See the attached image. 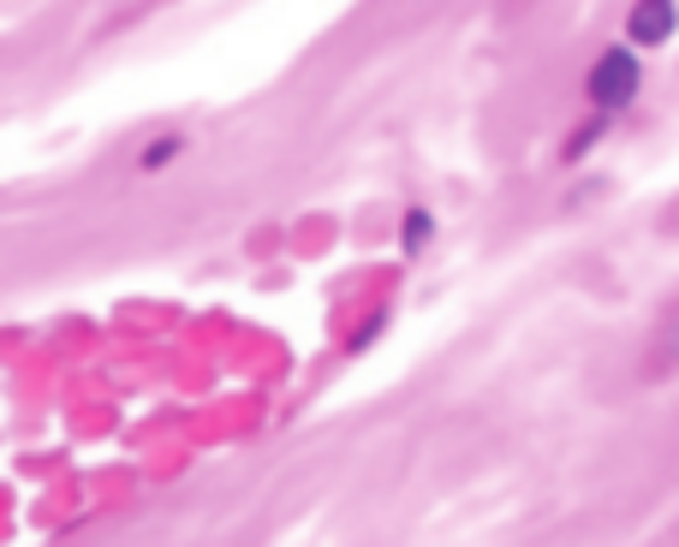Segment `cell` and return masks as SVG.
<instances>
[{
    "instance_id": "1",
    "label": "cell",
    "mask_w": 679,
    "mask_h": 547,
    "mask_svg": "<svg viewBox=\"0 0 679 547\" xmlns=\"http://www.w3.org/2000/svg\"><path fill=\"white\" fill-rule=\"evenodd\" d=\"M638 96V60L632 54H602L596 66H590V101H602V108H620V101Z\"/></svg>"
},
{
    "instance_id": "3",
    "label": "cell",
    "mask_w": 679,
    "mask_h": 547,
    "mask_svg": "<svg viewBox=\"0 0 679 547\" xmlns=\"http://www.w3.org/2000/svg\"><path fill=\"white\" fill-rule=\"evenodd\" d=\"M674 30V7H638L632 12V42H662Z\"/></svg>"
},
{
    "instance_id": "4",
    "label": "cell",
    "mask_w": 679,
    "mask_h": 547,
    "mask_svg": "<svg viewBox=\"0 0 679 547\" xmlns=\"http://www.w3.org/2000/svg\"><path fill=\"white\" fill-rule=\"evenodd\" d=\"M180 149H185V144H180V137H156V144H149V149H144V173H156V167H168V161H173V156H180Z\"/></svg>"
},
{
    "instance_id": "2",
    "label": "cell",
    "mask_w": 679,
    "mask_h": 547,
    "mask_svg": "<svg viewBox=\"0 0 679 547\" xmlns=\"http://www.w3.org/2000/svg\"><path fill=\"white\" fill-rule=\"evenodd\" d=\"M674 369H679V303L656 322V346L644 351V381H662V375H674Z\"/></svg>"
}]
</instances>
